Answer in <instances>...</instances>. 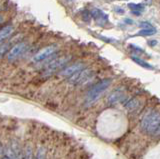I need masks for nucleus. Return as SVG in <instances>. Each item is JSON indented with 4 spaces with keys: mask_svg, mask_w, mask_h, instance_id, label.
Wrapping results in <instances>:
<instances>
[{
    "mask_svg": "<svg viewBox=\"0 0 160 159\" xmlns=\"http://www.w3.org/2000/svg\"><path fill=\"white\" fill-rule=\"evenodd\" d=\"M25 46L26 45H25L24 42H20V43L16 44V45H14L7 53L8 60H14V59H16L20 54L24 51Z\"/></svg>",
    "mask_w": 160,
    "mask_h": 159,
    "instance_id": "8",
    "label": "nucleus"
},
{
    "mask_svg": "<svg viewBox=\"0 0 160 159\" xmlns=\"http://www.w3.org/2000/svg\"><path fill=\"white\" fill-rule=\"evenodd\" d=\"M0 151H1V145H0Z\"/></svg>",
    "mask_w": 160,
    "mask_h": 159,
    "instance_id": "25",
    "label": "nucleus"
},
{
    "mask_svg": "<svg viewBox=\"0 0 160 159\" xmlns=\"http://www.w3.org/2000/svg\"><path fill=\"white\" fill-rule=\"evenodd\" d=\"M0 159H9V158H8V156H7V155H5L4 157H2V158H0Z\"/></svg>",
    "mask_w": 160,
    "mask_h": 159,
    "instance_id": "23",
    "label": "nucleus"
},
{
    "mask_svg": "<svg viewBox=\"0 0 160 159\" xmlns=\"http://www.w3.org/2000/svg\"><path fill=\"white\" fill-rule=\"evenodd\" d=\"M3 21V18H2V16L1 15H0V23H1Z\"/></svg>",
    "mask_w": 160,
    "mask_h": 159,
    "instance_id": "24",
    "label": "nucleus"
},
{
    "mask_svg": "<svg viewBox=\"0 0 160 159\" xmlns=\"http://www.w3.org/2000/svg\"><path fill=\"white\" fill-rule=\"evenodd\" d=\"M93 77V72L90 69H82L77 73L69 77V83L71 84H83L89 81Z\"/></svg>",
    "mask_w": 160,
    "mask_h": 159,
    "instance_id": "4",
    "label": "nucleus"
},
{
    "mask_svg": "<svg viewBox=\"0 0 160 159\" xmlns=\"http://www.w3.org/2000/svg\"><path fill=\"white\" fill-rule=\"evenodd\" d=\"M156 32V29L154 28H148V29H142V30H140L137 35H140V36H150V35H153Z\"/></svg>",
    "mask_w": 160,
    "mask_h": 159,
    "instance_id": "15",
    "label": "nucleus"
},
{
    "mask_svg": "<svg viewBox=\"0 0 160 159\" xmlns=\"http://www.w3.org/2000/svg\"><path fill=\"white\" fill-rule=\"evenodd\" d=\"M110 84H111V79H109V78L103 79V80L95 84V85L88 91L86 100H85V104H86V105H91L94 102H96L100 98V96L102 95V93L109 87Z\"/></svg>",
    "mask_w": 160,
    "mask_h": 159,
    "instance_id": "2",
    "label": "nucleus"
},
{
    "mask_svg": "<svg viewBox=\"0 0 160 159\" xmlns=\"http://www.w3.org/2000/svg\"><path fill=\"white\" fill-rule=\"evenodd\" d=\"M34 158L35 159H46V150H45V148L42 146L38 147Z\"/></svg>",
    "mask_w": 160,
    "mask_h": 159,
    "instance_id": "14",
    "label": "nucleus"
},
{
    "mask_svg": "<svg viewBox=\"0 0 160 159\" xmlns=\"http://www.w3.org/2000/svg\"><path fill=\"white\" fill-rule=\"evenodd\" d=\"M9 159H22V149L20 144L16 140H12L7 149V154Z\"/></svg>",
    "mask_w": 160,
    "mask_h": 159,
    "instance_id": "5",
    "label": "nucleus"
},
{
    "mask_svg": "<svg viewBox=\"0 0 160 159\" xmlns=\"http://www.w3.org/2000/svg\"><path fill=\"white\" fill-rule=\"evenodd\" d=\"M84 64L81 63V62H79V63H74L72 64V65H70V66H67V67H65L63 68L61 71H60L59 73V75L60 76H63V77H70V76H72L73 74L75 73H77L78 71L80 70H82V69H84Z\"/></svg>",
    "mask_w": 160,
    "mask_h": 159,
    "instance_id": "7",
    "label": "nucleus"
},
{
    "mask_svg": "<svg viewBox=\"0 0 160 159\" xmlns=\"http://www.w3.org/2000/svg\"><path fill=\"white\" fill-rule=\"evenodd\" d=\"M128 6L132 9V10H137V11H143L144 10V6L141 4H134V3H130L128 4Z\"/></svg>",
    "mask_w": 160,
    "mask_h": 159,
    "instance_id": "17",
    "label": "nucleus"
},
{
    "mask_svg": "<svg viewBox=\"0 0 160 159\" xmlns=\"http://www.w3.org/2000/svg\"><path fill=\"white\" fill-rule=\"evenodd\" d=\"M13 31H14V28L11 25L5 26L4 28H2L1 30H0V43L3 42L4 40H6L8 37L11 36Z\"/></svg>",
    "mask_w": 160,
    "mask_h": 159,
    "instance_id": "10",
    "label": "nucleus"
},
{
    "mask_svg": "<svg viewBox=\"0 0 160 159\" xmlns=\"http://www.w3.org/2000/svg\"><path fill=\"white\" fill-rule=\"evenodd\" d=\"M125 22H127V23H132L133 21H132V20H129V19H126V20H125Z\"/></svg>",
    "mask_w": 160,
    "mask_h": 159,
    "instance_id": "22",
    "label": "nucleus"
},
{
    "mask_svg": "<svg viewBox=\"0 0 160 159\" xmlns=\"http://www.w3.org/2000/svg\"><path fill=\"white\" fill-rule=\"evenodd\" d=\"M23 159H35L34 155H33V151H32V148L30 145H27L25 147V150H24V155H23Z\"/></svg>",
    "mask_w": 160,
    "mask_h": 159,
    "instance_id": "16",
    "label": "nucleus"
},
{
    "mask_svg": "<svg viewBox=\"0 0 160 159\" xmlns=\"http://www.w3.org/2000/svg\"><path fill=\"white\" fill-rule=\"evenodd\" d=\"M90 15H91L93 18H95L96 20H99V19H106L107 18V15H105V14L100 10V9H97V8H94L91 10L90 12Z\"/></svg>",
    "mask_w": 160,
    "mask_h": 159,
    "instance_id": "13",
    "label": "nucleus"
},
{
    "mask_svg": "<svg viewBox=\"0 0 160 159\" xmlns=\"http://www.w3.org/2000/svg\"><path fill=\"white\" fill-rule=\"evenodd\" d=\"M140 106V102L137 98H131L130 100H128L125 103V108L127 109L128 111H134L138 109Z\"/></svg>",
    "mask_w": 160,
    "mask_h": 159,
    "instance_id": "11",
    "label": "nucleus"
},
{
    "mask_svg": "<svg viewBox=\"0 0 160 159\" xmlns=\"http://www.w3.org/2000/svg\"><path fill=\"white\" fill-rule=\"evenodd\" d=\"M131 59H132V60H133L135 63H137L138 65H140V66L143 67V68L149 69V70H152V69H153V67H152L151 65H150L149 63H147L146 61H144L143 59H141V58L136 57V56H132V57H131Z\"/></svg>",
    "mask_w": 160,
    "mask_h": 159,
    "instance_id": "12",
    "label": "nucleus"
},
{
    "mask_svg": "<svg viewBox=\"0 0 160 159\" xmlns=\"http://www.w3.org/2000/svg\"><path fill=\"white\" fill-rule=\"evenodd\" d=\"M160 124V113L158 111H150L141 119V130L148 134H154Z\"/></svg>",
    "mask_w": 160,
    "mask_h": 159,
    "instance_id": "1",
    "label": "nucleus"
},
{
    "mask_svg": "<svg viewBox=\"0 0 160 159\" xmlns=\"http://www.w3.org/2000/svg\"><path fill=\"white\" fill-rule=\"evenodd\" d=\"M154 135H155V136H160V124H159V126H158V128L156 129V131H155V133H154Z\"/></svg>",
    "mask_w": 160,
    "mask_h": 159,
    "instance_id": "20",
    "label": "nucleus"
},
{
    "mask_svg": "<svg viewBox=\"0 0 160 159\" xmlns=\"http://www.w3.org/2000/svg\"><path fill=\"white\" fill-rule=\"evenodd\" d=\"M7 50H8V45H7V44L0 45V58L3 57V55H4L5 53H6Z\"/></svg>",
    "mask_w": 160,
    "mask_h": 159,
    "instance_id": "18",
    "label": "nucleus"
},
{
    "mask_svg": "<svg viewBox=\"0 0 160 159\" xmlns=\"http://www.w3.org/2000/svg\"><path fill=\"white\" fill-rule=\"evenodd\" d=\"M149 45H150V46H154V45H156V40L149 41Z\"/></svg>",
    "mask_w": 160,
    "mask_h": 159,
    "instance_id": "21",
    "label": "nucleus"
},
{
    "mask_svg": "<svg viewBox=\"0 0 160 159\" xmlns=\"http://www.w3.org/2000/svg\"><path fill=\"white\" fill-rule=\"evenodd\" d=\"M140 27H143L144 29L152 28V27H151V24H149V23H147V22H142V23H140Z\"/></svg>",
    "mask_w": 160,
    "mask_h": 159,
    "instance_id": "19",
    "label": "nucleus"
},
{
    "mask_svg": "<svg viewBox=\"0 0 160 159\" xmlns=\"http://www.w3.org/2000/svg\"><path fill=\"white\" fill-rule=\"evenodd\" d=\"M69 60H70L69 56H63V57L54 59V60H52L46 65V67L44 69V74L45 75H51L54 72H56L60 70L61 68H63L69 62Z\"/></svg>",
    "mask_w": 160,
    "mask_h": 159,
    "instance_id": "3",
    "label": "nucleus"
},
{
    "mask_svg": "<svg viewBox=\"0 0 160 159\" xmlns=\"http://www.w3.org/2000/svg\"><path fill=\"white\" fill-rule=\"evenodd\" d=\"M123 98H124V91L122 89H116V90H114L108 96L107 100H108V103L110 104H116L121 100H123Z\"/></svg>",
    "mask_w": 160,
    "mask_h": 159,
    "instance_id": "9",
    "label": "nucleus"
},
{
    "mask_svg": "<svg viewBox=\"0 0 160 159\" xmlns=\"http://www.w3.org/2000/svg\"><path fill=\"white\" fill-rule=\"evenodd\" d=\"M56 50V47L51 45V46H47L43 49H41L40 51H38L35 55L33 56V61L34 62H41L45 59H47L48 57H50L52 54Z\"/></svg>",
    "mask_w": 160,
    "mask_h": 159,
    "instance_id": "6",
    "label": "nucleus"
}]
</instances>
